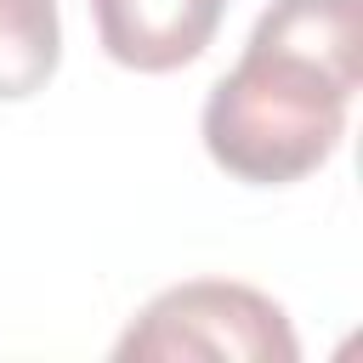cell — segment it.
<instances>
[{"label": "cell", "mask_w": 363, "mask_h": 363, "mask_svg": "<svg viewBox=\"0 0 363 363\" xmlns=\"http://www.w3.org/2000/svg\"><path fill=\"white\" fill-rule=\"evenodd\" d=\"M62 62L57 0H0V102L34 96Z\"/></svg>", "instance_id": "obj_4"}, {"label": "cell", "mask_w": 363, "mask_h": 363, "mask_svg": "<svg viewBox=\"0 0 363 363\" xmlns=\"http://www.w3.org/2000/svg\"><path fill=\"white\" fill-rule=\"evenodd\" d=\"M119 363L170 357H238V363H295L301 340L284 306L233 278H193L153 295L113 346Z\"/></svg>", "instance_id": "obj_2"}, {"label": "cell", "mask_w": 363, "mask_h": 363, "mask_svg": "<svg viewBox=\"0 0 363 363\" xmlns=\"http://www.w3.org/2000/svg\"><path fill=\"white\" fill-rule=\"evenodd\" d=\"M357 79L363 0H272L204 96V147L250 187H289L340 147Z\"/></svg>", "instance_id": "obj_1"}, {"label": "cell", "mask_w": 363, "mask_h": 363, "mask_svg": "<svg viewBox=\"0 0 363 363\" xmlns=\"http://www.w3.org/2000/svg\"><path fill=\"white\" fill-rule=\"evenodd\" d=\"M227 0H91L96 40L119 68L170 74L204 57Z\"/></svg>", "instance_id": "obj_3"}]
</instances>
